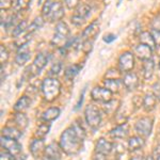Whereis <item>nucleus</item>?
Wrapping results in <instances>:
<instances>
[{
  "mask_svg": "<svg viewBox=\"0 0 160 160\" xmlns=\"http://www.w3.org/2000/svg\"><path fill=\"white\" fill-rule=\"evenodd\" d=\"M84 138H86L84 129L79 123H74L61 135L60 145L64 153L68 155L78 154L83 148Z\"/></svg>",
  "mask_w": 160,
  "mask_h": 160,
  "instance_id": "1",
  "label": "nucleus"
},
{
  "mask_svg": "<svg viewBox=\"0 0 160 160\" xmlns=\"http://www.w3.org/2000/svg\"><path fill=\"white\" fill-rule=\"evenodd\" d=\"M64 16V9L61 2L58 1H45L42 8V17L48 22H61Z\"/></svg>",
  "mask_w": 160,
  "mask_h": 160,
  "instance_id": "2",
  "label": "nucleus"
},
{
  "mask_svg": "<svg viewBox=\"0 0 160 160\" xmlns=\"http://www.w3.org/2000/svg\"><path fill=\"white\" fill-rule=\"evenodd\" d=\"M61 82L53 77H48L42 82V93L45 100L52 102L61 94Z\"/></svg>",
  "mask_w": 160,
  "mask_h": 160,
  "instance_id": "3",
  "label": "nucleus"
},
{
  "mask_svg": "<svg viewBox=\"0 0 160 160\" xmlns=\"http://www.w3.org/2000/svg\"><path fill=\"white\" fill-rule=\"evenodd\" d=\"M69 35V29L68 26L64 22H59L56 26L55 29V34L51 40V45H53L55 47H63L65 45V43L68 42V38Z\"/></svg>",
  "mask_w": 160,
  "mask_h": 160,
  "instance_id": "4",
  "label": "nucleus"
},
{
  "mask_svg": "<svg viewBox=\"0 0 160 160\" xmlns=\"http://www.w3.org/2000/svg\"><path fill=\"white\" fill-rule=\"evenodd\" d=\"M153 126H154V120L152 118L148 117L141 118L135 124V130L138 133V136L142 137V138H148L152 133Z\"/></svg>",
  "mask_w": 160,
  "mask_h": 160,
  "instance_id": "5",
  "label": "nucleus"
},
{
  "mask_svg": "<svg viewBox=\"0 0 160 160\" xmlns=\"http://www.w3.org/2000/svg\"><path fill=\"white\" fill-rule=\"evenodd\" d=\"M84 115H86V121L90 127L93 128V129L98 128L100 122H102V115H100L99 110L95 106H88L86 108V111H84Z\"/></svg>",
  "mask_w": 160,
  "mask_h": 160,
  "instance_id": "6",
  "label": "nucleus"
},
{
  "mask_svg": "<svg viewBox=\"0 0 160 160\" xmlns=\"http://www.w3.org/2000/svg\"><path fill=\"white\" fill-rule=\"evenodd\" d=\"M135 68V56L131 51H124L118 58V71L121 73H129Z\"/></svg>",
  "mask_w": 160,
  "mask_h": 160,
  "instance_id": "7",
  "label": "nucleus"
},
{
  "mask_svg": "<svg viewBox=\"0 0 160 160\" xmlns=\"http://www.w3.org/2000/svg\"><path fill=\"white\" fill-rule=\"evenodd\" d=\"M91 14V7L88 3H80L76 8L75 14L72 17V22L75 26H81Z\"/></svg>",
  "mask_w": 160,
  "mask_h": 160,
  "instance_id": "8",
  "label": "nucleus"
},
{
  "mask_svg": "<svg viewBox=\"0 0 160 160\" xmlns=\"http://www.w3.org/2000/svg\"><path fill=\"white\" fill-rule=\"evenodd\" d=\"M1 146L3 148L4 151L11 153L13 156H17L22 152V145L18 143V141L15 139L7 138V137H2L1 138Z\"/></svg>",
  "mask_w": 160,
  "mask_h": 160,
  "instance_id": "9",
  "label": "nucleus"
},
{
  "mask_svg": "<svg viewBox=\"0 0 160 160\" xmlns=\"http://www.w3.org/2000/svg\"><path fill=\"white\" fill-rule=\"evenodd\" d=\"M112 92H110L108 89L106 88H100V87H96L92 90L91 92V96L92 98L96 102H102L106 104V102L112 100Z\"/></svg>",
  "mask_w": 160,
  "mask_h": 160,
  "instance_id": "10",
  "label": "nucleus"
},
{
  "mask_svg": "<svg viewBox=\"0 0 160 160\" xmlns=\"http://www.w3.org/2000/svg\"><path fill=\"white\" fill-rule=\"evenodd\" d=\"M30 153L32 154V156L34 157L35 159H38L41 157L45 156V142H44L43 139L41 138H37L33 139L30 143Z\"/></svg>",
  "mask_w": 160,
  "mask_h": 160,
  "instance_id": "11",
  "label": "nucleus"
},
{
  "mask_svg": "<svg viewBox=\"0 0 160 160\" xmlns=\"http://www.w3.org/2000/svg\"><path fill=\"white\" fill-rule=\"evenodd\" d=\"M62 153H63V149H62L61 145L56 142H52L46 148L45 151V158L47 160H61L62 159Z\"/></svg>",
  "mask_w": 160,
  "mask_h": 160,
  "instance_id": "12",
  "label": "nucleus"
},
{
  "mask_svg": "<svg viewBox=\"0 0 160 160\" xmlns=\"http://www.w3.org/2000/svg\"><path fill=\"white\" fill-rule=\"evenodd\" d=\"M140 80H139V76L136 73L129 72L126 73L123 78V84L128 91H135L137 88L139 87Z\"/></svg>",
  "mask_w": 160,
  "mask_h": 160,
  "instance_id": "13",
  "label": "nucleus"
},
{
  "mask_svg": "<svg viewBox=\"0 0 160 160\" xmlns=\"http://www.w3.org/2000/svg\"><path fill=\"white\" fill-rule=\"evenodd\" d=\"M135 55L142 61L149 60L153 57V48L145 44L140 43L135 47Z\"/></svg>",
  "mask_w": 160,
  "mask_h": 160,
  "instance_id": "14",
  "label": "nucleus"
},
{
  "mask_svg": "<svg viewBox=\"0 0 160 160\" xmlns=\"http://www.w3.org/2000/svg\"><path fill=\"white\" fill-rule=\"evenodd\" d=\"M129 135V126L127 123L120 124L110 131V136L114 139H125Z\"/></svg>",
  "mask_w": 160,
  "mask_h": 160,
  "instance_id": "15",
  "label": "nucleus"
},
{
  "mask_svg": "<svg viewBox=\"0 0 160 160\" xmlns=\"http://www.w3.org/2000/svg\"><path fill=\"white\" fill-rule=\"evenodd\" d=\"M99 32V24L97 22H92L90 24L86 29L83 30L81 34V38H83L84 41H91L92 38H95L97 34Z\"/></svg>",
  "mask_w": 160,
  "mask_h": 160,
  "instance_id": "16",
  "label": "nucleus"
},
{
  "mask_svg": "<svg viewBox=\"0 0 160 160\" xmlns=\"http://www.w3.org/2000/svg\"><path fill=\"white\" fill-rule=\"evenodd\" d=\"M113 145H114V144L105 140V139H99V140L96 142V145H95V152L98 154H102L107 156V155H109L111 152H112L113 148H114Z\"/></svg>",
  "mask_w": 160,
  "mask_h": 160,
  "instance_id": "17",
  "label": "nucleus"
},
{
  "mask_svg": "<svg viewBox=\"0 0 160 160\" xmlns=\"http://www.w3.org/2000/svg\"><path fill=\"white\" fill-rule=\"evenodd\" d=\"M102 84H104V88L108 89L110 92L112 93H118L121 91V88L123 84V80L121 79H108L105 78V80L102 81Z\"/></svg>",
  "mask_w": 160,
  "mask_h": 160,
  "instance_id": "18",
  "label": "nucleus"
},
{
  "mask_svg": "<svg viewBox=\"0 0 160 160\" xmlns=\"http://www.w3.org/2000/svg\"><path fill=\"white\" fill-rule=\"evenodd\" d=\"M145 145V140L140 136H133L129 138L128 140V151L129 152H136L141 149Z\"/></svg>",
  "mask_w": 160,
  "mask_h": 160,
  "instance_id": "19",
  "label": "nucleus"
},
{
  "mask_svg": "<svg viewBox=\"0 0 160 160\" xmlns=\"http://www.w3.org/2000/svg\"><path fill=\"white\" fill-rule=\"evenodd\" d=\"M26 47H27V45L20 47L18 52H17V55L15 56V63H16L17 65H19V66L25 65V64L27 63V62L29 61V59H30V56H31L30 51L26 49Z\"/></svg>",
  "mask_w": 160,
  "mask_h": 160,
  "instance_id": "20",
  "label": "nucleus"
},
{
  "mask_svg": "<svg viewBox=\"0 0 160 160\" xmlns=\"http://www.w3.org/2000/svg\"><path fill=\"white\" fill-rule=\"evenodd\" d=\"M157 104V97L153 93H148L142 99V106L145 111H152L155 109Z\"/></svg>",
  "mask_w": 160,
  "mask_h": 160,
  "instance_id": "21",
  "label": "nucleus"
},
{
  "mask_svg": "<svg viewBox=\"0 0 160 160\" xmlns=\"http://www.w3.org/2000/svg\"><path fill=\"white\" fill-rule=\"evenodd\" d=\"M155 72V62L153 59L144 61L143 66H142V74H143L144 79L148 80L153 77Z\"/></svg>",
  "mask_w": 160,
  "mask_h": 160,
  "instance_id": "22",
  "label": "nucleus"
},
{
  "mask_svg": "<svg viewBox=\"0 0 160 160\" xmlns=\"http://www.w3.org/2000/svg\"><path fill=\"white\" fill-rule=\"evenodd\" d=\"M61 110L57 107H50L48 108L45 112H43L42 114V120L45 122H51V121H55L57 118L60 115Z\"/></svg>",
  "mask_w": 160,
  "mask_h": 160,
  "instance_id": "23",
  "label": "nucleus"
},
{
  "mask_svg": "<svg viewBox=\"0 0 160 160\" xmlns=\"http://www.w3.org/2000/svg\"><path fill=\"white\" fill-rule=\"evenodd\" d=\"M139 41H140L141 44H145V45L152 47L153 49L156 47V43H155L151 31H143V32H141L139 34Z\"/></svg>",
  "mask_w": 160,
  "mask_h": 160,
  "instance_id": "24",
  "label": "nucleus"
},
{
  "mask_svg": "<svg viewBox=\"0 0 160 160\" xmlns=\"http://www.w3.org/2000/svg\"><path fill=\"white\" fill-rule=\"evenodd\" d=\"M2 137H7V138H11L15 139V140H18L22 137V131L19 128H15V127H4L2 129Z\"/></svg>",
  "mask_w": 160,
  "mask_h": 160,
  "instance_id": "25",
  "label": "nucleus"
},
{
  "mask_svg": "<svg viewBox=\"0 0 160 160\" xmlns=\"http://www.w3.org/2000/svg\"><path fill=\"white\" fill-rule=\"evenodd\" d=\"M30 105H31L30 97H28V96H22L16 102V104H15L14 110L16 111V112H22V111H25L26 109H28V108L30 107Z\"/></svg>",
  "mask_w": 160,
  "mask_h": 160,
  "instance_id": "26",
  "label": "nucleus"
},
{
  "mask_svg": "<svg viewBox=\"0 0 160 160\" xmlns=\"http://www.w3.org/2000/svg\"><path fill=\"white\" fill-rule=\"evenodd\" d=\"M14 122L16 123L17 128L19 129H25L29 124V118H27V115L24 114L22 112H16L14 115Z\"/></svg>",
  "mask_w": 160,
  "mask_h": 160,
  "instance_id": "27",
  "label": "nucleus"
},
{
  "mask_svg": "<svg viewBox=\"0 0 160 160\" xmlns=\"http://www.w3.org/2000/svg\"><path fill=\"white\" fill-rule=\"evenodd\" d=\"M47 63H48L47 56H46L45 53H38V55L35 57L32 65L34 66V68H37L38 72H41L44 68H45Z\"/></svg>",
  "mask_w": 160,
  "mask_h": 160,
  "instance_id": "28",
  "label": "nucleus"
},
{
  "mask_svg": "<svg viewBox=\"0 0 160 160\" xmlns=\"http://www.w3.org/2000/svg\"><path fill=\"white\" fill-rule=\"evenodd\" d=\"M28 29V25H27V22L26 20H22L20 22H18L15 28L13 29V32H12V37L14 38H18L19 35H22V33H25L26 31Z\"/></svg>",
  "mask_w": 160,
  "mask_h": 160,
  "instance_id": "29",
  "label": "nucleus"
},
{
  "mask_svg": "<svg viewBox=\"0 0 160 160\" xmlns=\"http://www.w3.org/2000/svg\"><path fill=\"white\" fill-rule=\"evenodd\" d=\"M80 69H81V66H78V65H71L69 68H66L65 71V78L68 80H72L74 79L77 75L79 74Z\"/></svg>",
  "mask_w": 160,
  "mask_h": 160,
  "instance_id": "30",
  "label": "nucleus"
},
{
  "mask_svg": "<svg viewBox=\"0 0 160 160\" xmlns=\"http://www.w3.org/2000/svg\"><path fill=\"white\" fill-rule=\"evenodd\" d=\"M43 25H44V18H43V17L42 16H41V17H37V18H35L32 22V24H31L30 26H28V29L27 30H28V32L32 34L34 31H37V30L40 29V28L42 27Z\"/></svg>",
  "mask_w": 160,
  "mask_h": 160,
  "instance_id": "31",
  "label": "nucleus"
},
{
  "mask_svg": "<svg viewBox=\"0 0 160 160\" xmlns=\"http://www.w3.org/2000/svg\"><path fill=\"white\" fill-rule=\"evenodd\" d=\"M49 129H50V125H49V124H47V122L41 124V125L38 126V130H37V137H38V138L43 139L44 137L49 132Z\"/></svg>",
  "mask_w": 160,
  "mask_h": 160,
  "instance_id": "32",
  "label": "nucleus"
},
{
  "mask_svg": "<svg viewBox=\"0 0 160 160\" xmlns=\"http://www.w3.org/2000/svg\"><path fill=\"white\" fill-rule=\"evenodd\" d=\"M30 3H31V0H17L15 9L18 12L26 11V10H28V8L30 7Z\"/></svg>",
  "mask_w": 160,
  "mask_h": 160,
  "instance_id": "33",
  "label": "nucleus"
},
{
  "mask_svg": "<svg viewBox=\"0 0 160 160\" xmlns=\"http://www.w3.org/2000/svg\"><path fill=\"white\" fill-rule=\"evenodd\" d=\"M151 31H159L160 32V15H156L151 22Z\"/></svg>",
  "mask_w": 160,
  "mask_h": 160,
  "instance_id": "34",
  "label": "nucleus"
},
{
  "mask_svg": "<svg viewBox=\"0 0 160 160\" xmlns=\"http://www.w3.org/2000/svg\"><path fill=\"white\" fill-rule=\"evenodd\" d=\"M0 60L2 64H6L7 61L9 60V52L4 45H1V48H0Z\"/></svg>",
  "mask_w": 160,
  "mask_h": 160,
  "instance_id": "35",
  "label": "nucleus"
},
{
  "mask_svg": "<svg viewBox=\"0 0 160 160\" xmlns=\"http://www.w3.org/2000/svg\"><path fill=\"white\" fill-rule=\"evenodd\" d=\"M61 69H62V63L61 62H57V63H55L51 66L50 74L53 75V76H57V75H59V73L61 72Z\"/></svg>",
  "mask_w": 160,
  "mask_h": 160,
  "instance_id": "36",
  "label": "nucleus"
},
{
  "mask_svg": "<svg viewBox=\"0 0 160 160\" xmlns=\"http://www.w3.org/2000/svg\"><path fill=\"white\" fill-rule=\"evenodd\" d=\"M0 8L2 11H8L12 8V0H0Z\"/></svg>",
  "mask_w": 160,
  "mask_h": 160,
  "instance_id": "37",
  "label": "nucleus"
},
{
  "mask_svg": "<svg viewBox=\"0 0 160 160\" xmlns=\"http://www.w3.org/2000/svg\"><path fill=\"white\" fill-rule=\"evenodd\" d=\"M64 4L68 8V9H76L79 6V0H63Z\"/></svg>",
  "mask_w": 160,
  "mask_h": 160,
  "instance_id": "38",
  "label": "nucleus"
},
{
  "mask_svg": "<svg viewBox=\"0 0 160 160\" xmlns=\"http://www.w3.org/2000/svg\"><path fill=\"white\" fill-rule=\"evenodd\" d=\"M117 160H130V155H129V151H124L121 152V153L117 154Z\"/></svg>",
  "mask_w": 160,
  "mask_h": 160,
  "instance_id": "39",
  "label": "nucleus"
},
{
  "mask_svg": "<svg viewBox=\"0 0 160 160\" xmlns=\"http://www.w3.org/2000/svg\"><path fill=\"white\" fill-rule=\"evenodd\" d=\"M0 160H15V158L11 153H9V152H7V151H3L1 153Z\"/></svg>",
  "mask_w": 160,
  "mask_h": 160,
  "instance_id": "40",
  "label": "nucleus"
},
{
  "mask_svg": "<svg viewBox=\"0 0 160 160\" xmlns=\"http://www.w3.org/2000/svg\"><path fill=\"white\" fill-rule=\"evenodd\" d=\"M151 33L154 38L155 43H156V47H159L160 46V32L159 31H151Z\"/></svg>",
  "mask_w": 160,
  "mask_h": 160,
  "instance_id": "41",
  "label": "nucleus"
},
{
  "mask_svg": "<svg viewBox=\"0 0 160 160\" xmlns=\"http://www.w3.org/2000/svg\"><path fill=\"white\" fill-rule=\"evenodd\" d=\"M84 92H86V90H83V91L81 92V94H80L79 100H78V102H77L76 107H75V110L79 109V108L81 107V106H82V102H83V99H84Z\"/></svg>",
  "mask_w": 160,
  "mask_h": 160,
  "instance_id": "42",
  "label": "nucleus"
},
{
  "mask_svg": "<svg viewBox=\"0 0 160 160\" xmlns=\"http://www.w3.org/2000/svg\"><path fill=\"white\" fill-rule=\"evenodd\" d=\"M114 40H115V35L112 34V33H109V34H107V35H105V37H104V41L106 43H111L112 41H114Z\"/></svg>",
  "mask_w": 160,
  "mask_h": 160,
  "instance_id": "43",
  "label": "nucleus"
},
{
  "mask_svg": "<svg viewBox=\"0 0 160 160\" xmlns=\"http://www.w3.org/2000/svg\"><path fill=\"white\" fill-rule=\"evenodd\" d=\"M93 160H107V157H106V155L96 153V157L94 156V159Z\"/></svg>",
  "mask_w": 160,
  "mask_h": 160,
  "instance_id": "44",
  "label": "nucleus"
},
{
  "mask_svg": "<svg viewBox=\"0 0 160 160\" xmlns=\"http://www.w3.org/2000/svg\"><path fill=\"white\" fill-rule=\"evenodd\" d=\"M130 160H146V158L143 156H139V157H133V158H131Z\"/></svg>",
  "mask_w": 160,
  "mask_h": 160,
  "instance_id": "45",
  "label": "nucleus"
},
{
  "mask_svg": "<svg viewBox=\"0 0 160 160\" xmlns=\"http://www.w3.org/2000/svg\"><path fill=\"white\" fill-rule=\"evenodd\" d=\"M154 160H160V155H159V156H157Z\"/></svg>",
  "mask_w": 160,
  "mask_h": 160,
  "instance_id": "46",
  "label": "nucleus"
},
{
  "mask_svg": "<svg viewBox=\"0 0 160 160\" xmlns=\"http://www.w3.org/2000/svg\"><path fill=\"white\" fill-rule=\"evenodd\" d=\"M158 98H159V100H160V93H159V96H158Z\"/></svg>",
  "mask_w": 160,
  "mask_h": 160,
  "instance_id": "47",
  "label": "nucleus"
},
{
  "mask_svg": "<svg viewBox=\"0 0 160 160\" xmlns=\"http://www.w3.org/2000/svg\"><path fill=\"white\" fill-rule=\"evenodd\" d=\"M159 68H160V59H159Z\"/></svg>",
  "mask_w": 160,
  "mask_h": 160,
  "instance_id": "48",
  "label": "nucleus"
}]
</instances>
